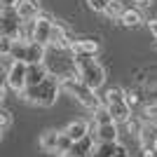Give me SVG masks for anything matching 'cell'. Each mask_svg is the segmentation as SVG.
I'll list each match as a JSON object with an SVG mask.
<instances>
[{"mask_svg":"<svg viewBox=\"0 0 157 157\" xmlns=\"http://www.w3.org/2000/svg\"><path fill=\"white\" fill-rule=\"evenodd\" d=\"M61 82L56 78H47L42 85L38 87H28L26 92H24V98H26V103L31 105H42V108H54V105L59 103V96H61Z\"/></svg>","mask_w":157,"mask_h":157,"instance_id":"obj_1","label":"cell"},{"mask_svg":"<svg viewBox=\"0 0 157 157\" xmlns=\"http://www.w3.org/2000/svg\"><path fill=\"white\" fill-rule=\"evenodd\" d=\"M26 56H28V42L14 40V47H12V59H14V61H21V63H26Z\"/></svg>","mask_w":157,"mask_h":157,"instance_id":"obj_18","label":"cell"},{"mask_svg":"<svg viewBox=\"0 0 157 157\" xmlns=\"http://www.w3.org/2000/svg\"><path fill=\"white\" fill-rule=\"evenodd\" d=\"M143 10H138V7H127L124 14H122V19H120V24H122V28H131V31H136L141 24H143Z\"/></svg>","mask_w":157,"mask_h":157,"instance_id":"obj_13","label":"cell"},{"mask_svg":"<svg viewBox=\"0 0 157 157\" xmlns=\"http://www.w3.org/2000/svg\"><path fill=\"white\" fill-rule=\"evenodd\" d=\"M131 2H134V7H138V10H150L155 0H131Z\"/></svg>","mask_w":157,"mask_h":157,"instance_id":"obj_23","label":"cell"},{"mask_svg":"<svg viewBox=\"0 0 157 157\" xmlns=\"http://www.w3.org/2000/svg\"><path fill=\"white\" fill-rule=\"evenodd\" d=\"M47 78H49V71H47L45 63H33V66H28V87L42 85Z\"/></svg>","mask_w":157,"mask_h":157,"instance_id":"obj_15","label":"cell"},{"mask_svg":"<svg viewBox=\"0 0 157 157\" xmlns=\"http://www.w3.org/2000/svg\"><path fill=\"white\" fill-rule=\"evenodd\" d=\"M59 136H61L59 129H45L42 134H40V138H38V148H40L42 152H47V155H56Z\"/></svg>","mask_w":157,"mask_h":157,"instance_id":"obj_11","label":"cell"},{"mask_svg":"<svg viewBox=\"0 0 157 157\" xmlns=\"http://www.w3.org/2000/svg\"><path fill=\"white\" fill-rule=\"evenodd\" d=\"M0 120H2V138L7 136V131H10V127H12V110L7 108V105H2V110H0Z\"/></svg>","mask_w":157,"mask_h":157,"instance_id":"obj_21","label":"cell"},{"mask_svg":"<svg viewBox=\"0 0 157 157\" xmlns=\"http://www.w3.org/2000/svg\"><path fill=\"white\" fill-rule=\"evenodd\" d=\"M61 89H63L66 96H71L73 101H78L80 105H85L87 110H96L101 103V96H96V92L94 89H89V87L82 82L80 78H71V80H63L61 82Z\"/></svg>","mask_w":157,"mask_h":157,"instance_id":"obj_3","label":"cell"},{"mask_svg":"<svg viewBox=\"0 0 157 157\" xmlns=\"http://www.w3.org/2000/svg\"><path fill=\"white\" fill-rule=\"evenodd\" d=\"M54 17L49 12H42L35 19V42L38 45H45L49 47V35H52V28H54Z\"/></svg>","mask_w":157,"mask_h":157,"instance_id":"obj_8","label":"cell"},{"mask_svg":"<svg viewBox=\"0 0 157 157\" xmlns=\"http://www.w3.org/2000/svg\"><path fill=\"white\" fill-rule=\"evenodd\" d=\"M92 124H94V129L105 127V124H115V120H113L110 110H108V105H98L96 110L92 113Z\"/></svg>","mask_w":157,"mask_h":157,"instance_id":"obj_16","label":"cell"},{"mask_svg":"<svg viewBox=\"0 0 157 157\" xmlns=\"http://www.w3.org/2000/svg\"><path fill=\"white\" fill-rule=\"evenodd\" d=\"M2 80L7 82V87H10L14 94H19V96H21V94L28 89V63L17 61V63H14V68L7 73Z\"/></svg>","mask_w":157,"mask_h":157,"instance_id":"obj_5","label":"cell"},{"mask_svg":"<svg viewBox=\"0 0 157 157\" xmlns=\"http://www.w3.org/2000/svg\"><path fill=\"white\" fill-rule=\"evenodd\" d=\"M124 2H122V0H110V5H108V10H105V19L108 21H120L122 19V14H124Z\"/></svg>","mask_w":157,"mask_h":157,"instance_id":"obj_17","label":"cell"},{"mask_svg":"<svg viewBox=\"0 0 157 157\" xmlns=\"http://www.w3.org/2000/svg\"><path fill=\"white\" fill-rule=\"evenodd\" d=\"M108 110H110L113 120H115V124H120V127H124L127 122L134 117V110L129 108V103H127V101H120V103H108Z\"/></svg>","mask_w":157,"mask_h":157,"instance_id":"obj_12","label":"cell"},{"mask_svg":"<svg viewBox=\"0 0 157 157\" xmlns=\"http://www.w3.org/2000/svg\"><path fill=\"white\" fill-rule=\"evenodd\" d=\"M98 143H122L120 141V124H105L94 131Z\"/></svg>","mask_w":157,"mask_h":157,"instance_id":"obj_14","label":"cell"},{"mask_svg":"<svg viewBox=\"0 0 157 157\" xmlns=\"http://www.w3.org/2000/svg\"><path fill=\"white\" fill-rule=\"evenodd\" d=\"M101 52V42L94 35L87 38H75L71 45V54L73 56H87V59H96V54Z\"/></svg>","mask_w":157,"mask_h":157,"instance_id":"obj_6","label":"cell"},{"mask_svg":"<svg viewBox=\"0 0 157 157\" xmlns=\"http://www.w3.org/2000/svg\"><path fill=\"white\" fill-rule=\"evenodd\" d=\"M21 17L17 14V7H2L0 10V33L2 38H12L17 40L19 38V31H21Z\"/></svg>","mask_w":157,"mask_h":157,"instance_id":"obj_4","label":"cell"},{"mask_svg":"<svg viewBox=\"0 0 157 157\" xmlns=\"http://www.w3.org/2000/svg\"><path fill=\"white\" fill-rule=\"evenodd\" d=\"M12 47H14L12 38H0V56H12Z\"/></svg>","mask_w":157,"mask_h":157,"instance_id":"obj_22","label":"cell"},{"mask_svg":"<svg viewBox=\"0 0 157 157\" xmlns=\"http://www.w3.org/2000/svg\"><path fill=\"white\" fill-rule=\"evenodd\" d=\"M141 117L145 120V122H157V101H152V103H148L143 108V110L138 113Z\"/></svg>","mask_w":157,"mask_h":157,"instance_id":"obj_20","label":"cell"},{"mask_svg":"<svg viewBox=\"0 0 157 157\" xmlns=\"http://www.w3.org/2000/svg\"><path fill=\"white\" fill-rule=\"evenodd\" d=\"M138 145L143 150H157V122H145L138 134Z\"/></svg>","mask_w":157,"mask_h":157,"instance_id":"obj_10","label":"cell"},{"mask_svg":"<svg viewBox=\"0 0 157 157\" xmlns=\"http://www.w3.org/2000/svg\"><path fill=\"white\" fill-rule=\"evenodd\" d=\"M148 31H150L152 40L157 42V19H148Z\"/></svg>","mask_w":157,"mask_h":157,"instance_id":"obj_24","label":"cell"},{"mask_svg":"<svg viewBox=\"0 0 157 157\" xmlns=\"http://www.w3.org/2000/svg\"><path fill=\"white\" fill-rule=\"evenodd\" d=\"M92 129H94L92 120H73V122H68L61 131L71 138L73 143H78V141H82V138L89 136V134H92ZM94 131H96V129H94Z\"/></svg>","mask_w":157,"mask_h":157,"instance_id":"obj_7","label":"cell"},{"mask_svg":"<svg viewBox=\"0 0 157 157\" xmlns=\"http://www.w3.org/2000/svg\"><path fill=\"white\" fill-rule=\"evenodd\" d=\"M87 2V10L94 14H105L108 5H110V0H85Z\"/></svg>","mask_w":157,"mask_h":157,"instance_id":"obj_19","label":"cell"},{"mask_svg":"<svg viewBox=\"0 0 157 157\" xmlns=\"http://www.w3.org/2000/svg\"><path fill=\"white\" fill-rule=\"evenodd\" d=\"M73 40L75 38L68 33V28H66L61 21H54L52 35H49V47H54V49H71Z\"/></svg>","mask_w":157,"mask_h":157,"instance_id":"obj_9","label":"cell"},{"mask_svg":"<svg viewBox=\"0 0 157 157\" xmlns=\"http://www.w3.org/2000/svg\"><path fill=\"white\" fill-rule=\"evenodd\" d=\"M75 66H78V71H80V80H82L89 89H94V92L103 89L108 73H105V66L101 63V61L87 59V56H75Z\"/></svg>","mask_w":157,"mask_h":157,"instance_id":"obj_2","label":"cell"}]
</instances>
